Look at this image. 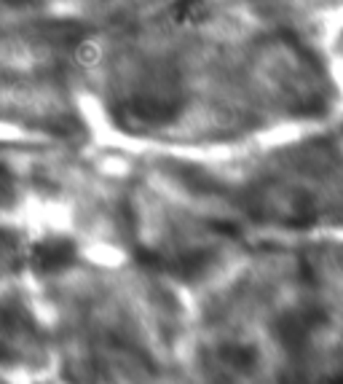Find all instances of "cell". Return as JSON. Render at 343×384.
I'll list each match as a JSON object with an SVG mask.
<instances>
[{
    "label": "cell",
    "instance_id": "6da1fadb",
    "mask_svg": "<svg viewBox=\"0 0 343 384\" xmlns=\"http://www.w3.org/2000/svg\"><path fill=\"white\" fill-rule=\"evenodd\" d=\"M5 3H11V5H25V3H30V0H5Z\"/></svg>",
    "mask_w": 343,
    "mask_h": 384
}]
</instances>
